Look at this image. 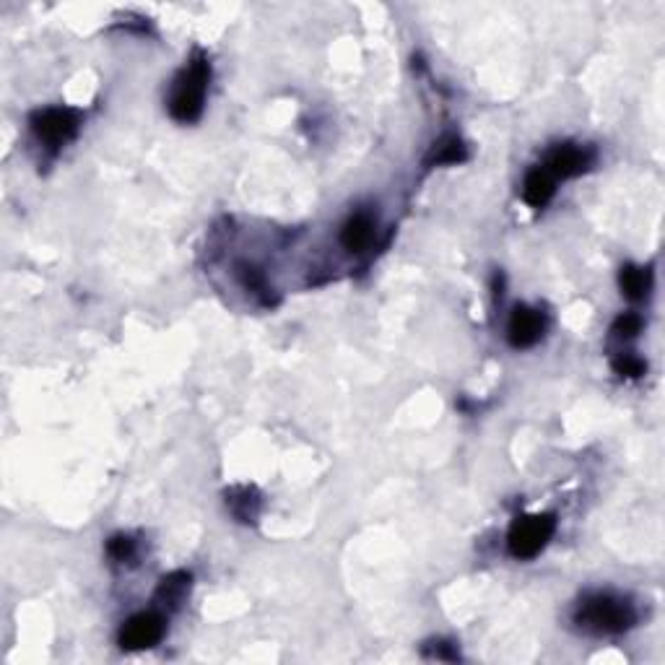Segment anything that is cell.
Segmentation results:
<instances>
[{
  "label": "cell",
  "mask_w": 665,
  "mask_h": 665,
  "mask_svg": "<svg viewBox=\"0 0 665 665\" xmlns=\"http://www.w3.org/2000/svg\"><path fill=\"white\" fill-rule=\"evenodd\" d=\"M543 331H546V320H543L539 310L525 307V304L512 310V317H509V325H507V338H509V343L515 348L536 346L543 338Z\"/></svg>",
  "instance_id": "cell-6"
},
{
  "label": "cell",
  "mask_w": 665,
  "mask_h": 665,
  "mask_svg": "<svg viewBox=\"0 0 665 665\" xmlns=\"http://www.w3.org/2000/svg\"><path fill=\"white\" fill-rule=\"evenodd\" d=\"M468 159V151L462 146V141L457 135H445L440 143H434L426 164L429 166H442V164H460Z\"/></svg>",
  "instance_id": "cell-11"
},
{
  "label": "cell",
  "mask_w": 665,
  "mask_h": 665,
  "mask_svg": "<svg viewBox=\"0 0 665 665\" xmlns=\"http://www.w3.org/2000/svg\"><path fill=\"white\" fill-rule=\"evenodd\" d=\"M554 177L546 166H533L528 174H525V182H523V198L525 203L533 208H543L551 198H554Z\"/></svg>",
  "instance_id": "cell-8"
},
{
  "label": "cell",
  "mask_w": 665,
  "mask_h": 665,
  "mask_svg": "<svg viewBox=\"0 0 665 665\" xmlns=\"http://www.w3.org/2000/svg\"><path fill=\"white\" fill-rule=\"evenodd\" d=\"M556 531L554 515H525L517 517L509 528L507 546L515 559H533L548 546V540Z\"/></svg>",
  "instance_id": "cell-3"
},
{
  "label": "cell",
  "mask_w": 665,
  "mask_h": 665,
  "mask_svg": "<svg viewBox=\"0 0 665 665\" xmlns=\"http://www.w3.org/2000/svg\"><path fill=\"white\" fill-rule=\"evenodd\" d=\"M577 622L590 631L598 634H619L626 631L637 623V611L629 600L608 595V592H598L585 598L577 611Z\"/></svg>",
  "instance_id": "cell-2"
},
{
  "label": "cell",
  "mask_w": 665,
  "mask_h": 665,
  "mask_svg": "<svg viewBox=\"0 0 665 665\" xmlns=\"http://www.w3.org/2000/svg\"><path fill=\"white\" fill-rule=\"evenodd\" d=\"M592 164V154L587 149H580L575 143H564L556 146L548 159H546V169L551 172L554 180H569L577 177L582 172H587V166Z\"/></svg>",
  "instance_id": "cell-7"
},
{
  "label": "cell",
  "mask_w": 665,
  "mask_h": 665,
  "mask_svg": "<svg viewBox=\"0 0 665 665\" xmlns=\"http://www.w3.org/2000/svg\"><path fill=\"white\" fill-rule=\"evenodd\" d=\"M434 647H426V655L440 658V661H457V653L450 642H432Z\"/></svg>",
  "instance_id": "cell-18"
},
{
  "label": "cell",
  "mask_w": 665,
  "mask_h": 665,
  "mask_svg": "<svg viewBox=\"0 0 665 665\" xmlns=\"http://www.w3.org/2000/svg\"><path fill=\"white\" fill-rule=\"evenodd\" d=\"M208 79H210V65L203 55H195L190 65L174 79L169 94V115L177 123H195L203 115Z\"/></svg>",
  "instance_id": "cell-1"
},
{
  "label": "cell",
  "mask_w": 665,
  "mask_h": 665,
  "mask_svg": "<svg viewBox=\"0 0 665 665\" xmlns=\"http://www.w3.org/2000/svg\"><path fill=\"white\" fill-rule=\"evenodd\" d=\"M614 370L623 377H642L645 374V362L642 359H637V356H619L616 362H614Z\"/></svg>",
  "instance_id": "cell-17"
},
{
  "label": "cell",
  "mask_w": 665,
  "mask_h": 665,
  "mask_svg": "<svg viewBox=\"0 0 665 665\" xmlns=\"http://www.w3.org/2000/svg\"><path fill=\"white\" fill-rule=\"evenodd\" d=\"M187 590H190V575L187 572H172L159 585V598L169 606H177L187 595Z\"/></svg>",
  "instance_id": "cell-13"
},
{
  "label": "cell",
  "mask_w": 665,
  "mask_h": 665,
  "mask_svg": "<svg viewBox=\"0 0 665 665\" xmlns=\"http://www.w3.org/2000/svg\"><path fill=\"white\" fill-rule=\"evenodd\" d=\"M107 551H110V556L115 562H127L135 554V540L127 539V536H115V539L107 543Z\"/></svg>",
  "instance_id": "cell-15"
},
{
  "label": "cell",
  "mask_w": 665,
  "mask_h": 665,
  "mask_svg": "<svg viewBox=\"0 0 665 665\" xmlns=\"http://www.w3.org/2000/svg\"><path fill=\"white\" fill-rule=\"evenodd\" d=\"M226 507L240 523H252L260 509V494L252 486H237L226 492Z\"/></svg>",
  "instance_id": "cell-10"
},
{
  "label": "cell",
  "mask_w": 665,
  "mask_h": 665,
  "mask_svg": "<svg viewBox=\"0 0 665 665\" xmlns=\"http://www.w3.org/2000/svg\"><path fill=\"white\" fill-rule=\"evenodd\" d=\"M372 218H370L367 213H354V216L343 224V229H340V242H343V248L346 249L359 252V249H364L372 242Z\"/></svg>",
  "instance_id": "cell-9"
},
{
  "label": "cell",
  "mask_w": 665,
  "mask_h": 665,
  "mask_svg": "<svg viewBox=\"0 0 665 665\" xmlns=\"http://www.w3.org/2000/svg\"><path fill=\"white\" fill-rule=\"evenodd\" d=\"M32 130L47 146L57 149L79 133V112L68 107H50L32 115Z\"/></svg>",
  "instance_id": "cell-4"
},
{
  "label": "cell",
  "mask_w": 665,
  "mask_h": 665,
  "mask_svg": "<svg viewBox=\"0 0 665 665\" xmlns=\"http://www.w3.org/2000/svg\"><path fill=\"white\" fill-rule=\"evenodd\" d=\"M164 619L159 614H138L120 629V647L123 650H146L154 647L164 637Z\"/></svg>",
  "instance_id": "cell-5"
},
{
  "label": "cell",
  "mask_w": 665,
  "mask_h": 665,
  "mask_svg": "<svg viewBox=\"0 0 665 665\" xmlns=\"http://www.w3.org/2000/svg\"><path fill=\"white\" fill-rule=\"evenodd\" d=\"M237 276L242 279L245 289L255 291V294H265V279H263V273H260L255 265L240 263V265H237Z\"/></svg>",
  "instance_id": "cell-14"
},
{
  "label": "cell",
  "mask_w": 665,
  "mask_h": 665,
  "mask_svg": "<svg viewBox=\"0 0 665 665\" xmlns=\"http://www.w3.org/2000/svg\"><path fill=\"white\" fill-rule=\"evenodd\" d=\"M619 287L629 299H642L650 291V271L637 265H623L619 273Z\"/></svg>",
  "instance_id": "cell-12"
},
{
  "label": "cell",
  "mask_w": 665,
  "mask_h": 665,
  "mask_svg": "<svg viewBox=\"0 0 665 665\" xmlns=\"http://www.w3.org/2000/svg\"><path fill=\"white\" fill-rule=\"evenodd\" d=\"M639 328H642V317L634 315V312H623L622 317H616V323H614V335L634 338L639 332Z\"/></svg>",
  "instance_id": "cell-16"
}]
</instances>
